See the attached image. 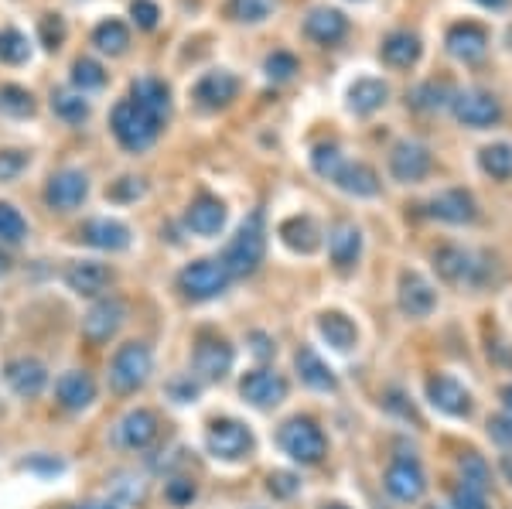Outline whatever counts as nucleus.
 <instances>
[{
    "label": "nucleus",
    "instance_id": "a211bd4d",
    "mask_svg": "<svg viewBox=\"0 0 512 509\" xmlns=\"http://www.w3.org/2000/svg\"><path fill=\"white\" fill-rule=\"evenodd\" d=\"M424 209L431 219H437V223H448V226H472L478 219V202L468 188H448V192L434 195Z\"/></svg>",
    "mask_w": 512,
    "mask_h": 509
},
{
    "label": "nucleus",
    "instance_id": "37998d69",
    "mask_svg": "<svg viewBox=\"0 0 512 509\" xmlns=\"http://www.w3.org/2000/svg\"><path fill=\"white\" fill-rule=\"evenodd\" d=\"M342 164H345V154L338 151L335 144H318L315 151H311V168H315V175H321L325 182H335Z\"/></svg>",
    "mask_w": 512,
    "mask_h": 509
},
{
    "label": "nucleus",
    "instance_id": "de8ad7c7",
    "mask_svg": "<svg viewBox=\"0 0 512 509\" xmlns=\"http://www.w3.org/2000/svg\"><path fill=\"white\" fill-rule=\"evenodd\" d=\"M263 69H267V79H274V82H287V79H294V72L301 69L297 65V59L291 52H274V55H267V62H263Z\"/></svg>",
    "mask_w": 512,
    "mask_h": 509
},
{
    "label": "nucleus",
    "instance_id": "dca6fc26",
    "mask_svg": "<svg viewBox=\"0 0 512 509\" xmlns=\"http://www.w3.org/2000/svg\"><path fill=\"white\" fill-rule=\"evenodd\" d=\"M434 158H431V147L420 144V141H400L393 144L390 151V175L400 185H417L431 175Z\"/></svg>",
    "mask_w": 512,
    "mask_h": 509
},
{
    "label": "nucleus",
    "instance_id": "f3484780",
    "mask_svg": "<svg viewBox=\"0 0 512 509\" xmlns=\"http://www.w3.org/2000/svg\"><path fill=\"white\" fill-rule=\"evenodd\" d=\"M4 383L11 387L14 397L35 400L48 387V366L35 356H14L4 363Z\"/></svg>",
    "mask_w": 512,
    "mask_h": 509
},
{
    "label": "nucleus",
    "instance_id": "69168bd1",
    "mask_svg": "<svg viewBox=\"0 0 512 509\" xmlns=\"http://www.w3.org/2000/svg\"><path fill=\"white\" fill-rule=\"evenodd\" d=\"M7 270H11V257H7V253H4V250H0V277H4V274H7Z\"/></svg>",
    "mask_w": 512,
    "mask_h": 509
},
{
    "label": "nucleus",
    "instance_id": "603ef678",
    "mask_svg": "<svg viewBox=\"0 0 512 509\" xmlns=\"http://www.w3.org/2000/svg\"><path fill=\"white\" fill-rule=\"evenodd\" d=\"M485 431H489V438L499 445L502 451H512V414H492L489 421H485Z\"/></svg>",
    "mask_w": 512,
    "mask_h": 509
},
{
    "label": "nucleus",
    "instance_id": "e2e57ef3",
    "mask_svg": "<svg viewBox=\"0 0 512 509\" xmlns=\"http://www.w3.org/2000/svg\"><path fill=\"white\" fill-rule=\"evenodd\" d=\"M502 472H506V479H509V486H512V455H502Z\"/></svg>",
    "mask_w": 512,
    "mask_h": 509
},
{
    "label": "nucleus",
    "instance_id": "ddd939ff",
    "mask_svg": "<svg viewBox=\"0 0 512 509\" xmlns=\"http://www.w3.org/2000/svg\"><path fill=\"white\" fill-rule=\"evenodd\" d=\"M451 113H454V120L465 123V127L485 130L502 120V103L495 100L492 93H485V89H465V93H454Z\"/></svg>",
    "mask_w": 512,
    "mask_h": 509
},
{
    "label": "nucleus",
    "instance_id": "a878e982",
    "mask_svg": "<svg viewBox=\"0 0 512 509\" xmlns=\"http://www.w3.org/2000/svg\"><path fill=\"white\" fill-rule=\"evenodd\" d=\"M79 240L96 246V250H127L130 246V226H123L120 219H89L79 229Z\"/></svg>",
    "mask_w": 512,
    "mask_h": 509
},
{
    "label": "nucleus",
    "instance_id": "cd10ccee",
    "mask_svg": "<svg viewBox=\"0 0 512 509\" xmlns=\"http://www.w3.org/2000/svg\"><path fill=\"white\" fill-rule=\"evenodd\" d=\"M185 223L195 236H216L222 226H226V205L216 195H198V199L188 205Z\"/></svg>",
    "mask_w": 512,
    "mask_h": 509
},
{
    "label": "nucleus",
    "instance_id": "864d4df0",
    "mask_svg": "<svg viewBox=\"0 0 512 509\" xmlns=\"http://www.w3.org/2000/svg\"><path fill=\"white\" fill-rule=\"evenodd\" d=\"M168 393H171V400L175 404H195V397L202 393V380L198 376H178V380H171L168 383Z\"/></svg>",
    "mask_w": 512,
    "mask_h": 509
},
{
    "label": "nucleus",
    "instance_id": "1a4fd4ad",
    "mask_svg": "<svg viewBox=\"0 0 512 509\" xmlns=\"http://www.w3.org/2000/svg\"><path fill=\"white\" fill-rule=\"evenodd\" d=\"M287 393H291L287 376L277 373V369H270V366H256V369H250V373H243V380H239V397L256 410L280 407L287 400Z\"/></svg>",
    "mask_w": 512,
    "mask_h": 509
},
{
    "label": "nucleus",
    "instance_id": "f257e3e1",
    "mask_svg": "<svg viewBox=\"0 0 512 509\" xmlns=\"http://www.w3.org/2000/svg\"><path fill=\"white\" fill-rule=\"evenodd\" d=\"M263 257H267V219H263V209H253L222 250L219 264L226 267L233 281H243V277H253L260 270Z\"/></svg>",
    "mask_w": 512,
    "mask_h": 509
},
{
    "label": "nucleus",
    "instance_id": "c9c22d12",
    "mask_svg": "<svg viewBox=\"0 0 512 509\" xmlns=\"http://www.w3.org/2000/svg\"><path fill=\"white\" fill-rule=\"evenodd\" d=\"M478 164L495 182H509L512 178V144H489L478 151Z\"/></svg>",
    "mask_w": 512,
    "mask_h": 509
},
{
    "label": "nucleus",
    "instance_id": "4d7b16f0",
    "mask_svg": "<svg viewBox=\"0 0 512 509\" xmlns=\"http://www.w3.org/2000/svg\"><path fill=\"white\" fill-rule=\"evenodd\" d=\"M130 18H134L144 31H151V28H158L161 11L154 0H134V4H130Z\"/></svg>",
    "mask_w": 512,
    "mask_h": 509
},
{
    "label": "nucleus",
    "instance_id": "4468645a",
    "mask_svg": "<svg viewBox=\"0 0 512 509\" xmlns=\"http://www.w3.org/2000/svg\"><path fill=\"white\" fill-rule=\"evenodd\" d=\"M113 438H117V445L127 448V451H147V448L154 445V441L161 438V417L154 414L151 407L127 410V414L120 417Z\"/></svg>",
    "mask_w": 512,
    "mask_h": 509
},
{
    "label": "nucleus",
    "instance_id": "a19ab883",
    "mask_svg": "<svg viewBox=\"0 0 512 509\" xmlns=\"http://www.w3.org/2000/svg\"><path fill=\"white\" fill-rule=\"evenodd\" d=\"M31 59V45L18 28H0V62L21 65Z\"/></svg>",
    "mask_w": 512,
    "mask_h": 509
},
{
    "label": "nucleus",
    "instance_id": "39448f33",
    "mask_svg": "<svg viewBox=\"0 0 512 509\" xmlns=\"http://www.w3.org/2000/svg\"><path fill=\"white\" fill-rule=\"evenodd\" d=\"M154 373V352L144 342H123L110 359V390L127 397L147 387Z\"/></svg>",
    "mask_w": 512,
    "mask_h": 509
},
{
    "label": "nucleus",
    "instance_id": "8fccbe9b",
    "mask_svg": "<svg viewBox=\"0 0 512 509\" xmlns=\"http://www.w3.org/2000/svg\"><path fill=\"white\" fill-rule=\"evenodd\" d=\"M144 192H147V185L140 182V178L127 175V178H117V182L106 188V199H113V202H137Z\"/></svg>",
    "mask_w": 512,
    "mask_h": 509
},
{
    "label": "nucleus",
    "instance_id": "680f3d73",
    "mask_svg": "<svg viewBox=\"0 0 512 509\" xmlns=\"http://www.w3.org/2000/svg\"><path fill=\"white\" fill-rule=\"evenodd\" d=\"M475 4L489 7V11H502V7H506V4H509V0H475Z\"/></svg>",
    "mask_w": 512,
    "mask_h": 509
},
{
    "label": "nucleus",
    "instance_id": "72a5a7b5",
    "mask_svg": "<svg viewBox=\"0 0 512 509\" xmlns=\"http://www.w3.org/2000/svg\"><path fill=\"white\" fill-rule=\"evenodd\" d=\"M379 55H383L393 69H410V65L420 59V38L410 35V31H393V35L383 38Z\"/></svg>",
    "mask_w": 512,
    "mask_h": 509
},
{
    "label": "nucleus",
    "instance_id": "c03bdc74",
    "mask_svg": "<svg viewBox=\"0 0 512 509\" xmlns=\"http://www.w3.org/2000/svg\"><path fill=\"white\" fill-rule=\"evenodd\" d=\"M72 86H76L79 93L103 89L106 86V69L93 59H76V65H72Z\"/></svg>",
    "mask_w": 512,
    "mask_h": 509
},
{
    "label": "nucleus",
    "instance_id": "0e129e2a",
    "mask_svg": "<svg viewBox=\"0 0 512 509\" xmlns=\"http://www.w3.org/2000/svg\"><path fill=\"white\" fill-rule=\"evenodd\" d=\"M76 509H120L117 503H86V506H76Z\"/></svg>",
    "mask_w": 512,
    "mask_h": 509
},
{
    "label": "nucleus",
    "instance_id": "2f4dec72",
    "mask_svg": "<svg viewBox=\"0 0 512 509\" xmlns=\"http://www.w3.org/2000/svg\"><path fill=\"white\" fill-rule=\"evenodd\" d=\"M130 100L137 106H144L147 113H154L158 120H168V113H171V89L154 76L137 79L134 86H130Z\"/></svg>",
    "mask_w": 512,
    "mask_h": 509
},
{
    "label": "nucleus",
    "instance_id": "393cba45",
    "mask_svg": "<svg viewBox=\"0 0 512 509\" xmlns=\"http://www.w3.org/2000/svg\"><path fill=\"white\" fill-rule=\"evenodd\" d=\"M236 93H239V79L233 76V72H226V69L205 72V76L198 79V86H195V100H198V106H205V110L229 106L236 100Z\"/></svg>",
    "mask_w": 512,
    "mask_h": 509
},
{
    "label": "nucleus",
    "instance_id": "9b49d317",
    "mask_svg": "<svg viewBox=\"0 0 512 509\" xmlns=\"http://www.w3.org/2000/svg\"><path fill=\"white\" fill-rule=\"evenodd\" d=\"M233 363H236V349L229 346L226 339H219V335H202V339L195 342L192 366L202 383L226 380V376L233 373Z\"/></svg>",
    "mask_w": 512,
    "mask_h": 509
},
{
    "label": "nucleus",
    "instance_id": "f704fd0d",
    "mask_svg": "<svg viewBox=\"0 0 512 509\" xmlns=\"http://www.w3.org/2000/svg\"><path fill=\"white\" fill-rule=\"evenodd\" d=\"M458 482H465V486H472V489L489 496V489L495 486V482H492V465L485 462L478 451H461V455H458Z\"/></svg>",
    "mask_w": 512,
    "mask_h": 509
},
{
    "label": "nucleus",
    "instance_id": "aec40b11",
    "mask_svg": "<svg viewBox=\"0 0 512 509\" xmlns=\"http://www.w3.org/2000/svg\"><path fill=\"white\" fill-rule=\"evenodd\" d=\"M113 284V270L99 260H76L65 267V287L79 298H103L106 287Z\"/></svg>",
    "mask_w": 512,
    "mask_h": 509
},
{
    "label": "nucleus",
    "instance_id": "4be33fe9",
    "mask_svg": "<svg viewBox=\"0 0 512 509\" xmlns=\"http://www.w3.org/2000/svg\"><path fill=\"white\" fill-rule=\"evenodd\" d=\"M362 257V233L359 226L349 219H338L328 229V260L335 264V270H352Z\"/></svg>",
    "mask_w": 512,
    "mask_h": 509
},
{
    "label": "nucleus",
    "instance_id": "338daca9",
    "mask_svg": "<svg viewBox=\"0 0 512 509\" xmlns=\"http://www.w3.org/2000/svg\"><path fill=\"white\" fill-rule=\"evenodd\" d=\"M325 509H349V506H342V503H332V506H325Z\"/></svg>",
    "mask_w": 512,
    "mask_h": 509
},
{
    "label": "nucleus",
    "instance_id": "79ce46f5",
    "mask_svg": "<svg viewBox=\"0 0 512 509\" xmlns=\"http://www.w3.org/2000/svg\"><path fill=\"white\" fill-rule=\"evenodd\" d=\"M274 11V0H229L226 14L233 21H246V24H260L270 18Z\"/></svg>",
    "mask_w": 512,
    "mask_h": 509
},
{
    "label": "nucleus",
    "instance_id": "052dcab7",
    "mask_svg": "<svg viewBox=\"0 0 512 509\" xmlns=\"http://www.w3.org/2000/svg\"><path fill=\"white\" fill-rule=\"evenodd\" d=\"M499 400H502V410L512 414V383H502V387H499Z\"/></svg>",
    "mask_w": 512,
    "mask_h": 509
},
{
    "label": "nucleus",
    "instance_id": "412c9836",
    "mask_svg": "<svg viewBox=\"0 0 512 509\" xmlns=\"http://www.w3.org/2000/svg\"><path fill=\"white\" fill-rule=\"evenodd\" d=\"M96 393H99L96 380L86 369H69V373H62L59 383H55V400H59L62 410H72V414H82V410L93 407Z\"/></svg>",
    "mask_w": 512,
    "mask_h": 509
},
{
    "label": "nucleus",
    "instance_id": "6e6552de",
    "mask_svg": "<svg viewBox=\"0 0 512 509\" xmlns=\"http://www.w3.org/2000/svg\"><path fill=\"white\" fill-rule=\"evenodd\" d=\"M427 390V404H431L437 414L451 417V421H468L475 414V397L458 376L451 373H437V376H427L424 383Z\"/></svg>",
    "mask_w": 512,
    "mask_h": 509
},
{
    "label": "nucleus",
    "instance_id": "f8f14e48",
    "mask_svg": "<svg viewBox=\"0 0 512 509\" xmlns=\"http://www.w3.org/2000/svg\"><path fill=\"white\" fill-rule=\"evenodd\" d=\"M127 322V301L123 298H99L93 308L82 315V339L93 346H106Z\"/></svg>",
    "mask_w": 512,
    "mask_h": 509
},
{
    "label": "nucleus",
    "instance_id": "473e14b6",
    "mask_svg": "<svg viewBox=\"0 0 512 509\" xmlns=\"http://www.w3.org/2000/svg\"><path fill=\"white\" fill-rule=\"evenodd\" d=\"M386 100H390V89H386L383 79H359V82H352V89H349V110L359 113V117L376 113Z\"/></svg>",
    "mask_w": 512,
    "mask_h": 509
},
{
    "label": "nucleus",
    "instance_id": "6ab92c4d",
    "mask_svg": "<svg viewBox=\"0 0 512 509\" xmlns=\"http://www.w3.org/2000/svg\"><path fill=\"white\" fill-rule=\"evenodd\" d=\"M86 195H89V178L76 168L55 171L45 185V202H48V209H55V212L79 209V205L86 202Z\"/></svg>",
    "mask_w": 512,
    "mask_h": 509
},
{
    "label": "nucleus",
    "instance_id": "5fc2aeb1",
    "mask_svg": "<svg viewBox=\"0 0 512 509\" xmlns=\"http://www.w3.org/2000/svg\"><path fill=\"white\" fill-rule=\"evenodd\" d=\"M38 31H41V45H45L48 52H55V48L65 41V21L59 18V14H45L38 24Z\"/></svg>",
    "mask_w": 512,
    "mask_h": 509
},
{
    "label": "nucleus",
    "instance_id": "774afa93",
    "mask_svg": "<svg viewBox=\"0 0 512 509\" xmlns=\"http://www.w3.org/2000/svg\"><path fill=\"white\" fill-rule=\"evenodd\" d=\"M427 509H441V506H427Z\"/></svg>",
    "mask_w": 512,
    "mask_h": 509
},
{
    "label": "nucleus",
    "instance_id": "c85d7f7f",
    "mask_svg": "<svg viewBox=\"0 0 512 509\" xmlns=\"http://www.w3.org/2000/svg\"><path fill=\"white\" fill-rule=\"evenodd\" d=\"M318 335L328 342L335 352H352L359 346V328L345 311H321L318 315Z\"/></svg>",
    "mask_w": 512,
    "mask_h": 509
},
{
    "label": "nucleus",
    "instance_id": "20e7f679",
    "mask_svg": "<svg viewBox=\"0 0 512 509\" xmlns=\"http://www.w3.org/2000/svg\"><path fill=\"white\" fill-rule=\"evenodd\" d=\"M110 127H113V137H117L127 151H147V147L161 137L164 120L147 113L144 106H137L134 100H120L110 113Z\"/></svg>",
    "mask_w": 512,
    "mask_h": 509
},
{
    "label": "nucleus",
    "instance_id": "3c124183",
    "mask_svg": "<svg viewBox=\"0 0 512 509\" xmlns=\"http://www.w3.org/2000/svg\"><path fill=\"white\" fill-rule=\"evenodd\" d=\"M267 492L274 499H294L301 492V479L294 472H270L267 475Z\"/></svg>",
    "mask_w": 512,
    "mask_h": 509
},
{
    "label": "nucleus",
    "instance_id": "9d476101",
    "mask_svg": "<svg viewBox=\"0 0 512 509\" xmlns=\"http://www.w3.org/2000/svg\"><path fill=\"white\" fill-rule=\"evenodd\" d=\"M383 486L396 503H420L427 492V472L414 455H396L383 475Z\"/></svg>",
    "mask_w": 512,
    "mask_h": 509
},
{
    "label": "nucleus",
    "instance_id": "2eb2a0df",
    "mask_svg": "<svg viewBox=\"0 0 512 509\" xmlns=\"http://www.w3.org/2000/svg\"><path fill=\"white\" fill-rule=\"evenodd\" d=\"M396 305L407 318H431L437 308V287L417 270H403L400 284H396Z\"/></svg>",
    "mask_w": 512,
    "mask_h": 509
},
{
    "label": "nucleus",
    "instance_id": "7ed1b4c3",
    "mask_svg": "<svg viewBox=\"0 0 512 509\" xmlns=\"http://www.w3.org/2000/svg\"><path fill=\"white\" fill-rule=\"evenodd\" d=\"M431 260H434V274L448 287H472L475 291V287L489 284V274H492L489 264L458 243H441L431 253Z\"/></svg>",
    "mask_w": 512,
    "mask_h": 509
},
{
    "label": "nucleus",
    "instance_id": "ea45409f",
    "mask_svg": "<svg viewBox=\"0 0 512 509\" xmlns=\"http://www.w3.org/2000/svg\"><path fill=\"white\" fill-rule=\"evenodd\" d=\"M0 113L7 117H31L35 113V96L21 86H0Z\"/></svg>",
    "mask_w": 512,
    "mask_h": 509
},
{
    "label": "nucleus",
    "instance_id": "7c9ffc66",
    "mask_svg": "<svg viewBox=\"0 0 512 509\" xmlns=\"http://www.w3.org/2000/svg\"><path fill=\"white\" fill-rule=\"evenodd\" d=\"M332 185L342 188L345 195H355V199H373V195H379V175L362 161H345Z\"/></svg>",
    "mask_w": 512,
    "mask_h": 509
},
{
    "label": "nucleus",
    "instance_id": "c756f323",
    "mask_svg": "<svg viewBox=\"0 0 512 509\" xmlns=\"http://www.w3.org/2000/svg\"><path fill=\"white\" fill-rule=\"evenodd\" d=\"M277 236L284 240L287 250H294V253H315L318 246H321V229L318 223L311 216H291V219H284L277 229Z\"/></svg>",
    "mask_w": 512,
    "mask_h": 509
},
{
    "label": "nucleus",
    "instance_id": "e433bc0d",
    "mask_svg": "<svg viewBox=\"0 0 512 509\" xmlns=\"http://www.w3.org/2000/svg\"><path fill=\"white\" fill-rule=\"evenodd\" d=\"M451 100H454V93L444 82H424V86H417L414 93L407 96V103L420 113H434V110H441V106H451Z\"/></svg>",
    "mask_w": 512,
    "mask_h": 509
},
{
    "label": "nucleus",
    "instance_id": "f03ea898",
    "mask_svg": "<svg viewBox=\"0 0 512 509\" xmlns=\"http://www.w3.org/2000/svg\"><path fill=\"white\" fill-rule=\"evenodd\" d=\"M277 445L291 462H297L301 469H311V465H321L328 455V438L321 431V424L315 417H291V421L280 424L277 431Z\"/></svg>",
    "mask_w": 512,
    "mask_h": 509
},
{
    "label": "nucleus",
    "instance_id": "423d86ee",
    "mask_svg": "<svg viewBox=\"0 0 512 509\" xmlns=\"http://www.w3.org/2000/svg\"><path fill=\"white\" fill-rule=\"evenodd\" d=\"M205 451L212 458H219V462L236 465L246 462L256 451V438L236 417H216V421H209V431H205Z\"/></svg>",
    "mask_w": 512,
    "mask_h": 509
},
{
    "label": "nucleus",
    "instance_id": "6e6d98bb",
    "mask_svg": "<svg viewBox=\"0 0 512 509\" xmlns=\"http://www.w3.org/2000/svg\"><path fill=\"white\" fill-rule=\"evenodd\" d=\"M24 168H28V154L24 151H0V182L21 178Z\"/></svg>",
    "mask_w": 512,
    "mask_h": 509
},
{
    "label": "nucleus",
    "instance_id": "09e8293b",
    "mask_svg": "<svg viewBox=\"0 0 512 509\" xmlns=\"http://www.w3.org/2000/svg\"><path fill=\"white\" fill-rule=\"evenodd\" d=\"M448 509H489V496L472 489V486H465V482H458V486H451V506Z\"/></svg>",
    "mask_w": 512,
    "mask_h": 509
},
{
    "label": "nucleus",
    "instance_id": "a18cd8bd",
    "mask_svg": "<svg viewBox=\"0 0 512 509\" xmlns=\"http://www.w3.org/2000/svg\"><path fill=\"white\" fill-rule=\"evenodd\" d=\"M28 236V223L11 202H0V243H24Z\"/></svg>",
    "mask_w": 512,
    "mask_h": 509
},
{
    "label": "nucleus",
    "instance_id": "0eeeda50",
    "mask_svg": "<svg viewBox=\"0 0 512 509\" xmlns=\"http://www.w3.org/2000/svg\"><path fill=\"white\" fill-rule=\"evenodd\" d=\"M175 284H178L181 298L212 301V298H219V294H226V287L233 284V277L226 274V267H222L219 260L202 257V260H192L188 267H181Z\"/></svg>",
    "mask_w": 512,
    "mask_h": 509
},
{
    "label": "nucleus",
    "instance_id": "13d9d810",
    "mask_svg": "<svg viewBox=\"0 0 512 509\" xmlns=\"http://www.w3.org/2000/svg\"><path fill=\"white\" fill-rule=\"evenodd\" d=\"M250 342H253V356H256V359H274L277 342L270 339L267 332H253V335H250Z\"/></svg>",
    "mask_w": 512,
    "mask_h": 509
},
{
    "label": "nucleus",
    "instance_id": "b1692460",
    "mask_svg": "<svg viewBox=\"0 0 512 509\" xmlns=\"http://www.w3.org/2000/svg\"><path fill=\"white\" fill-rule=\"evenodd\" d=\"M448 52L454 55L458 62H478L485 59V52H489V31L482 28V24H454L448 31Z\"/></svg>",
    "mask_w": 512,
    "mask_h": 509
},
{
    "label": "nucleus",
    "instance_id": "bf43d9fd",
    "mask_svg": "<svg viewBox=\"0 0 512 509\" xmlns=\"http://www.w3.org/2000/svg\"><path fill=\"white\" fill-rule=\"evenodd\" d=\"M24 469H35V472H62V462L59 458H28Z\"/></svg>",
    "mask_w": 512,
    "mask_h": 509
},
{
    "label": "nucleus",
    "instance_id": "49530a36",
    "mask_svg": "<svg viewBox=\"0 0 512 509\" xmlns=\"http://www.w3.org/2000/svg\"><path fill=\"white\" fill-rule=\"evenodd\" d=\"M198 496V486L192 479H185V475H175V479L164 482V499H168L171 506H192Z\"/></svg>",
    "mask_w": 512,
    "mask_h": 509
},
{
    "label": "nucleus",
    "instance_id": "bb28decb",
    "mask_svg": "<svg viewBox=\"0 0 512 509\" xmlns=\"http://www.w3.org/2000/svg\"><path fill=\"white\" fill-rule=\"evenodd\" d=\"M304 35L318 45H338L345 35H349V21H345L342 11L335 7H315V11L304 18Z\"/></svg>",
    "mask_w": 512,
    "mask_h": 509
},
{
    "label": "nucleus",
    "instance_id": "5701e85b",
    "mask_svg": "<svg viewBox=\"0 0 512 509\" xmlns=\"http://www.w3.org/2000/svg\"><path fill=\"white\" fill-rule=\"evenodd\" d=\"M294 369H297V380H301L308 390H318V393H335L338 390L335 369L328 366L311 346H301L294 352Z\"/></svg>",
    "mask_w": 512,
    "mask_h": 509
},
{
    "label": "nucleus",
    "instance_id": "4c0bfd02",
    "mask_svg": "<svg viewBox=\"0 0 512 509\" xmlns=\"http://www.w3.org/2000/svg\"><path fill=\"white\" fill-rule=\"evenodd\" d=\"M93 45L99 48V52L106 55H123L130 45V31L123 21H103L99 28L93 31Z\"/></svg>",
    "mask_w": 512,
    "mask_h": 509
},
{
    "label": "nucleus",
    "instance_id": "58836bf2",
    "mask_svg": "<svg viewBox=\"0 0 512 509\" xmlns=\"http://www.w3.org/2000/svg\"><path fill=\"white\" fill-rule=\"evenodd\" d=\"M52 110L65 123H82L89 117V100L82 93H65V89H59V93H52Z\"/></svg>",
    "mask_w": 512,
    "mask_h": 509
}]
</instances>
